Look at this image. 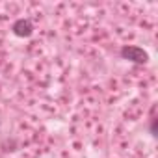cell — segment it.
Listing matches in <instances>:
<instances>
[{
  "label": "cell",
  "mask_w": 158,
  "mask_h": 158,
  "mask_svg": "<svg viewBox=\"0 0 158 158\" xmlns=\"http://www.w3.org/2000/svg\"><path fill=\"white\" fill-rule=\"evenodd\" d=\"M123 60H128L132 63H147L149 61V54L141 48V47H134V45H125L119 50Z\"/></svg>",
  "instance_id": "6da1fadb"
},
{
  "label": "cell",
  "mask_w": 158,
  "mask_h": 158,
  "mask_svg": "<svg viewBox=\"0 0 158 158\" xmlns=\"http://www.w3.org/2000/svg\"><path fill=\"white\" fill-rule=\"evenodd\" d=\"M11 30H13V34H15L17 37H30V35L34 34V24H32V21H28V19H17V21L13 23Z\"/></svg>",
  "instance_id": "7a4b0ae2"
},
{
  "label": "cell",
  "mask_w": 158,
  "mask_h": 158,
  "mask_svg": "<svg viewBox=\"0 0 158 158\" xmlns=\"http://www.w3.org/2000/svg\"><path fill=\"white\" fill-rule=\"evenodd\" d=\"M151 132H152V136H156V117L151 119Z\"/></svg>",
  "instance_id": "3957f363"
}]
</instances>
